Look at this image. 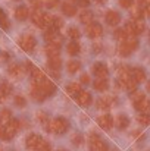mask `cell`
I'll list each match as a JSON object with an SVG mask.
<instances>
[{"instance_id":"484cf974","label":"cell","mask_w":150,"mask_h":151,"mask_svg":"<svg viewBox=\"0 0 150 151\" xmlns=\"http://www.w3.org/2000/svg\"><path fill=\"white\" fill-rule=\"evenodd\" d=\"M46 53H47V56H59V53H60V44L47 43V46H46Z\"/></svg>"},{"instance_id":"b9f144b4","label":"cell","mask_w":150,"mask_h":151,"mask_svg":"<svg viewBox=\"0 0 150 151\" xmlns=\"http://www.w3.org/2000/svg\"><path fill=\"white\" fill-rule=\"evenodd\" d=\"M51 21H53V16L49 15V13H44V15H43V28H44V27H46V28H50Z\"/></svg>"},{"instance_id":"4dcf8cb0","label":"cell","mask_w":150,"mask_h":151,"mask_svg":"<svg viewBox=\"0 0 150 151\" xmlns=\"http://www.w3.org/2000/svg\"><path fill=\"white\" fill-rule=\"evenodd\" d=\"M80 91H81V87L77 82H72V84L66 85V94H69V96H77Z\"/></svg>"},{"instance_id":"8fae6325","label":"cell","mask_w":150,"mask_h":151,"mask_svg":"<svg viewBox=\"0 0 150 151\" xmlns=\"http://www.w3.org/2000/svg\"><path fill=\"white\" fill-rule=\"evenodd\" d=\"M91 94L88 93V91H80L78 94H77V103L80 104V106H83V107H87V106H90L91 104Z\"/></svg>"},{"instance_id":"8d00e7d4","label":"cell","mask_w":150,"mask_h":151,"mask_svg":"<svg viewBox=\"0 0 150 151\" xmlns=\"http://www.w3.org/2000/svg\"><path fill=\"white\" fill-rule=\"evenodd\" d=\"M127 37H128V34L125 32V29H122V28H118V29L115 31V38H116V40H119V41H124Z\"/></svg>"},{"instance_id":"1f68e13d","label":"cell","mask_w":150,"mask_h":151,"mask_svg":"<svg viewBox=\"0 0 150 151\" xmlns=\"http://www.w3.org/2000/svg\"><path fill=\"white\" fill-rule=\"evenodd\" d=\"M37 117H38V120H40V123L43 125V128L46 129V131H49V116L44 113V111H38V114H37Z\"/></svg>"},{"instance_id":"6f0895ef","label":"cell","mask_w":150,"mask_h":151,"mask_svg":"<svg viewBox=\"0 0 150 151\" xmlns=\"http://www.w3.org/2000/svg\"><path fill=\"white\" fill-rule=\"evenodd\" d=\"M57 151H66V150H57Z\"/></svg>"},{"instance_id":"11a10c76","label":"cell","mask_w":150,"mask_h":151,"mask_svg":"<svg viewBox=\"0 0 150 151\" xmlns=\"http://www.w3.org/2000/svg\"><path fill=\"white\" fill-rule=\"evenodd\" d=\"M147 91H149V93H150V81H149V82H147Z\"/></svg>"},{"instance_id":"7bdbcfd3","label":"cell","mask_w":150,"mask_h":151,"mask_svg":"<svg viewBox=\"0 0 150 151\" xmlns=\"http://www.w3.org/2000/svg\"><path fill=\"white\" fill-rule=\"evenodd\" d=\"M143 97H146V96H144V94H143L141 91H137V90H136V91H133V93H131V100H133V103H136V101L141 100Z\"/></svg>"},{"instance_id":"83f0119b","label":"cell","mask_w":150,"mask_h":151,"mask_svg":"<svg viewBox=\"0 0 150 151\" xmlns=\"http://www.w3.org/2000/svg\"><path fill=\"white\" fill-rule=\"evenodd\" d=\"M66 50H68V53H69L71 56H77V54L81 51V46H80L77 41H71V43L66 46Z\"/></svg>"},{"instance_id":"603a6c76","label":"cell","mask_w":150,"mask_h":151,"mask_svg":"<svg viewBox=\"0 0 150 151\" xmlns=\"http://www.w3.org/2000/svg\"><path fill=\"white\" fill-rule=\"evenodd\" d=\"M62 12H63V15H66V16H74V15L77 13V7H75L72 3L65 1V3L62 4Z\"/></svg>"},{"instance_id":"681fc988","label":"cell","mask_w":150,"mask_h":151,"mask_svg":"<svg viewBox=\"0 0 150 151\" xmlns=\"http://www.w3.org/2000/svg\"><path fill=\"white\" fill-rule=\"evenodd\" d=\"M83 141H84V139H83V137H81V135H78V134H77V135L74 137V139H72V142H74L75 145H81V144H83Z\"/></svg>"},{"instance_id":"ba28073f","label":"cell","mask_w":150,"mask_h":151,"mask_svg":"<svg viewBox=\"0 0 150 151\" xmlns=\"http://www.w3.org/2000/svg\"><path fill=\"white\" fill-rule=\"evenodd\" d=\"M86 32H87V35H88L90 38H99V37H101V34H103V28H101L100 24L91 22V24L87 25Z\"/></svg>"},{"instance_id":"d6a6232c","label":"cell","mask_w":150,"mask_h":151,"mask_svg":"<svg viewBox=\"0 0 150 151\" xmlns=\"http://www.w3.org/2000/svg\"><path fill=\"white\" fill-rule=\"evenodd\" d=\"M122 87H125L130 93H133V91H136V90H137V82H136V81L130 76V78H128V79L122 84Z\"/></svg>"},{"instance_id":"277c9868","label":"cell","mask_w":150,"mask_h":151,"mask_svg":"<svg viewBox=\"0 0 150 151\" xmlns=\"http://www.w3.org/2000/svg\"><path fill=\"white\" fill-rule=\"evenodd\" d=\"M124 29H125V32H127L128 35L134 37V35L143 34L144 29H146V25H144V22H143L141 19H134V21H130V22L125 25Z\"/></svg>"},{"instance_id":"9c48e42d","label":"cell","mask_w":150,"mask_h":151,"mask_svg":"<svg viewBox=\"0 0 150 151\" xmlns=\"http://www.w3.org/2000/svg\"><path fill=\"white\" fill-rule=\"evenodd\" d=\"M97 123H99V126L101 129L109 131L113 126V117L110 114H101V116L97 117Z\"/></svg>"},{"instance_id":"d6986e66","label":"cell","mask_w":150,"mask_h":151,"mask_svg":"<svg viewBox=\"0 0 150 151\" xmlns=\"http://www.w3.org/2000/svg\"><path fill=\"white\" fill-rule=\"evenodd\" d=\"M28 15H30V10L27 6H18L15 9V18L18 21H25L28 18Z\"/></svg>"},{"instance_id":"f907efd6","label":"cell","mask_w":150,"mask_h":151,"mask_svg":"<svg viewBox=\"0 0 150 151\" xmlns=\"http://www.w3.org/2000/svg\"><path fill=\"white\" fill-rule=\"evenodd\" d=\"M74 1H77L81 7H87L90 4V0H74Z\"/></svg>"},{"instance_id":"ab89813d","label":"cell","mask_w":150,"mask_h":151,"mask_svg":"<svg viewBox=\"0 0 150 151\" xmlns=\"http://www.w3.org/2000/svg\"><path fill=\"white\" fill-rule=\"evenodd\" d=\"M34 151H51V145H50V142H47V141H41L38 144V147Z\"/></svg>"},{"instance_id":"ee69618b","label":"cell","mask_w":150,"mask_h":151,"mask_svg":"<svg viewBox=\"0 0 150 151\" xmlns=\"http://www.w3.org/2000/svg\"><path fill=\"white\" fill-rule=\"evenodd\" d=\"M15 106H18V107H25V106H27V100H25L22 96H16V97H15Z\"/></svg>"},{"instance_id":"d4e9b609","label":"cell","mask_w":150,"mask_h":151,"mask_svg":"<svg viewBox=\"0 0 150 151\" xmlns=\"http://www.w3.org/2000/svg\"><path fill=\"white\" fill-rule=\"evenodd\" d=\"M62 66V60L59 56H49V68L51 70H59Z\"/></svg>"},{"instance_id":"7a4b0ae2","label":"cell","mask_w":150,"mask_h":151,"mask_svg":"<svg viewBox=\"0 0 150 151\" xmlns=\"http://www.w3.org/2000/svg\"><path fill=\"white\" fill-rule=\"evenodd\" d=\"M137 47H138V41H137L134 37L128 35V37H127L124 41H121V44H119V54H121L122 57H128Z\"/></svg>"},{"instance_id":"44dd1931","label":"cell","mask_w":150,"mask_h":151,"mask_svg":"<svg viewBox=\"0 0 150 151\" xmlns=\"http://www.w3.org/2000/svg\"><path fill=\"white\" fill-rule=\"evenodd\" d=\"M43 12L40 10V9H34V12H33V15H31V21L37 25V27H40V28H43Z\"/></svg>"},{"instance_id":"e575fe53","label":"cell","mask_w":150,"mask_h":151,"mask_svg":"<svg viewBox=\"0 0 150 151\" xmlns=\"http://www.w3.org/2000/svg\"><path fill=\"white\" fill-rule=\"evenodd\" d=\"M62 27H63V21H62L60 18H57V16H53V21H51L50 29H54V31H57V29H60Z\"/></svg>"},{"instance_id":"f546056e","label":"cell","mask_w":150,"mask_h":151,"mask_svg":"<svg viewBox=\"0 0 150 151\" xmlns=\"http://www.w3.org/2000/svg\"><path fill=\"white\" fill-rule=\"evenodd\" d=\"M66 69H68L69 73H75V72H78V70L81 69V63H80L78 60H71V62H68Z\"/></svg>"},{"instance_id":"52a82bcc","label":"cell","mask_w":150,"mask_h":151,"mask_svg":"<svg viewBox=\"0 0 150 151\" xmlns=\"http://www.w3.org/2000/svg\"><path fill=\"white\" fill-rule=\"evenodd\" d=\"M38 84V87L41 88V91L44 93V96L46 97H49V96H51L54 91H56V85L50 81V79H47V78H43L40 82H37Z\"/></svg>"},{"instance_id":"cb8c5ba5","label":"cell","mask_w":150,"mask_h":151,"mask_svg":"<svg viewBox=\"0 0 150 151\" xmlns=\"http://www.w3.org/2000/svg\"><path fill=\"white\" fill-rule=\"evenodd\" d=\"M7 72H9L10 76H13V78H19V76L22 75V72H24V68H22V65L15 63V65H12V66L7 69Z\"/></svg>"},{"instance_id":"30bf717a","label":"cell","mask_w":150,"mask_h":151,"mask_svg":"<svg viewBox=\"0 0 150 151\" xmlns=\"http://www.w3.org/2000/svg\"><path fill=\"white\" fill-rule=\"evenodd\" d=\"M44 40L47 43H53V44H62V37L54 29H47L44 32Z\"/></svg>"},{"instance_id":"f6af8a7d","label":"cell","mask_w":150,"mask_h":151,"mask_svg":"<svg viewBox=\"0 0 150 151\" xmlns=\"http://www.w3.org/2000/svg\"><path fill=\"white\" fill-rule=\"evenodd\" d=\"M44 4H46V7H49V9H54V7H57L59 6V0H44L43 1Z\"/></svg>"},{"instance_id":"5bb4252c","label":"cell","mask_w":150,"mask_h":151,"mask_svg":"<svg viewBox=\"0 0 150 151\" xmlns=\"http://www.w3.org/2000/svg\"><path fill=\"white\" fill-rule=\"evenodd\" d=\"M130 75H131V78H133L137 84L146 81V72H144L141 68H134V69H131V70H130Z\"/></svg>"},{"instance_id":"7c38bea8","label":"cell","mask_w":150,"mask_h":151,"mask_svg":"<svg viewBox=\"0 0 150 151\" xmlns=\"http://www.w3.org/2000/svg\"><path fill=\"white\" fill-rule=\"evenodd\" d=\"M43 139H41V137L40 135H37V134H30L28 137H27V141H25V144H27V147L30 148V150H36L37 147H38V144L41 142Z\"/></svg>"},{"instance_id":"4fadbf2b","label":"cell","mask_w":150,"mask_h":151,"mask_svg":"<svg viewBox=\"0 0 150 151\" xmlns=\"http://www.w3.org/2000/svg\"><path fill=\"white\" fill-rule=\"evenodd\" d=\"M104 19H106L107 25H112V27H115V25H118V24L121 22V15H119L116 10H109V12L106 13Z\"/></svg>"},{"instance_id":"f5cc1de1","label":"cell","mask_w":150,"mask_h":151,"mask_svg":"<svg viewBox=\"0 0 150 151\" xmlns=\"http://www.w3.org/2000/svg\"><path fill=\"white\" fill-rule=\"evenodd\" d=\"M143 10H144V15L150 18V3L147 4V6H144V9H143Z\"/></svg>"},{"instance_id":"bcb514c9","label":"cell","mask_w":150,"mask_h":151,"mask_svg":"<svg viewBox=\"0 0 150 151\" xmlns=\"http://www.w3.org/2000/svg\"><path fill=\"white\" fill-rule=\"evenodd\" d=\"M30 4L34 7V9H40L43 6V0H30Z\"/></svg>"},{"instance_id":"7402d4cb","label":"cell","mask_w":150,"mask_h":151,"mask_svg":"<svg viewBox=\"0 0 150 151\" xmlns=\"http://www.w3.org/2000/svg\"><path fill=\"white\" fill-rule=\"evenodd\" d=\"M93 87H94L96 91H106V90L109 88V82H107L106 78H97V79L94 81Z\"/></svg>"},{"instance_id":"8992f818","label":"cell","mask_w":150,"mask_h":151,"mask_svg":"<svg viewBox=\"0 0 150 151\" xmlns=\"http://www.w3.org/2000/svg\"><path fill=\"white\" fill-rule=\"evenodd\" d=\"M88 145H90V151H107L106 142H103L96 134H91L88 139Z\"/></svg>"},{"instance_id":"60d3db41","label":"cell","mask_w":150,"mask_h":151,"mask_svg":"<svg viewBox=\"0 0 150 151\" xmlns=\"http://www.w3.org/2000/svg\"><path fill=\"white\" fill-rule=\"evenodd\" d=\"M131 15H133L134 19H141V18L144 16V10L140 9V7H137V9H133V10H131Z\"/></svg>"},{"instance_id":"c3c4849f","label":"cell","mask_w":150,"mask_h":151,"mask_svg":"<svg viewBox=\"0 0 150 151\" xmlns=\"http://www.w3.org/2000/svg\"><path fill=\"white\" fill-rule=\"evenodd\" d=\"M10 114H12V113H10V110L4 109V110L0 113V117H1V119H6V120H9V119H10Z\"/></svg>"},{"instance_id":"6da1fadb","label":"cell","mask_w":150,"mask_h":151,"mask_svg":"<svg viewBox=\"0 0 150 151\" xmlns=\"http://www.w3.org/2000/svg\"><path fill=\"white\" fill-rule=\"evenodd\" d=\"M19 128H21V123H19L18 119H9V122L6 125L0 126V139L10 141L16 135V132L19 131Z\"/></svg>"},{"instance_id":"e0dca14e","label":"cell","mask_w":150,"mask_h":151,"mask_svg":"<svg viewBox=\"0 0 150 151\" xmlns=\"http://www.w3.org/2000/svg\"><path fill=\"white\" fill-rule=\"evenodd\" d=\"M134 107H136L140 113H147L150 110V100H147L146 97H143L141 100H138V101L134 103Z\"/></svg>"},{"instance_id":"f1b7e54d","label":"cell","mask_w":150,"mask_h":151,"mask_svg":"<svg viewBox=\"0 0 150 151\" xmlns=\"http://www.w3.org/2000/svg\"><path fill=\"white\" fill-rule=\"evenodd\" d=\"M128 125H130V119H128L125 114H119L118 119H116V126H118V129H125Z\"/></svg>"},{"instance_id":"d590c367","label":"cell","mask_w":150,"mask_h":151,"mask_svg":"<svg viewBox=\"0 0 150 151\" xmlns=\"http://www.w3.org/2000/svg\"><path fill=\"white\" fill-rule=\"evenodd\" d=\"M0 28L9 29V21H7V18H6V15L1 9H0Z\"/></svg>"},{"instance_id":"db71d44e","label":"cell","mask_w":150,"mask_h":151,"mask_svg":"<svg viewBox=\"0 0 150 151\" xmlns=\"http://www.w3.org/2000/svg\"><path fill=\"white\" fill-rule=\"evenodd\" d=\"M150 3V0H138V4H141V6H147Z\"/></svg>"},{"instance_id":"f35d334b","label":"cell","mask_w":150,"mask_h":151,"mask_svg":"<svg viewBox=\"0 0 150 151\" xmlns=\"http://www.w3.org/2000/svg\"><path fill=\"white\" fill-rule=\"evenodd\" d=\"M68 34H69V37H71V38H74V40H78V38L81 37L80 29H78V28H75V27H71V28H69V31H68Z\"/></svg>"},{"instance_id":"836d02e7","label":"cell","mask_w":150,"mask_h":151,"mask_svg":"<svg viewBox=\"0 0 150 151\" xmlns=\"http://www.w3.org/2000/svg\"><path fill=\"white\" fill-rule=\"evenodd\" d=\"M137 120H138L140 125L147 126V125H150V114L149 113H141V114L137 116Z\"/></svg>"},{"instance_id":"9a60e30c","label":"cell","mask_w":150,"mask_h":151,"mask_svg":"<svg viewBox=\"0 0 150 151\" xmlns=\"http://www.w3.org/2000/svg\"><path fill=\"white\" fill-rule=\"evenodd\" d=\"M93 73L97 78H106L107 73H109V69L104 63H94L93 65Z\"/></svg>"},{"instance_id":"91938a15","label":"cell","mask_w":150,"mask_h":151,"mask_svg":"<svg viewBox=\"0 0 150 151\" xmlns=\"http://www.w3.org/2000/svg\"><path fill=\"white\" fill-rule=\"evenodd\" d=\"M0 122H1V117H0Z\"/></svg>"},{"instance_id":"ac0fdd59","label":"cell","mask_w":150,"mask_h":151,"mask_svg":"<svg viewBox=\"0 0 150 151\" xmlns=\"http://www.w3.org/2000/svg\"><path fill=\"white\" fill-rule=\"evenodd\" d=\"M113 101H115L113 97H100L99 100H97V109H100V110H107V109L112 107Z\"/></svg>"},{"instance_id":"2e32d148","label":"cell","mask_w":150,"mask_h":151,"mask_svg":"<svg viewBox=\"0 0 150 151\" xmlns=\"http://www.w3.org/2000/svg\"><path fill=\"white\" fill-rule=\"evenodd\" d=\"M31 97H33L34 100H37V101H43L44 99H46L44 93L41 91V88L38 87V84H37L36 81L31 84Z\"/></svg>"},{"instance_id":"74e56055","label":"cell","mask_w":150,"mask_h":151,"mask_svg":"<svg viewBox=\"0 0 150 151\" xmlns=\"http://www.w3.org/2000/svg\"><path fill=\"white\" fill-rule=\"evenodd\" d=\"M0 91H1L3 97H6V96H9V94L12 93V87H10L7 82H1V85H0Z\"/></svg>"},{"instance_id":"4316f807","label":"cell","mask_w":150,"mask_h":151,"mask_svg":"<svg viewBox=\"0 0 150 151\" xmlns=\"http://www.w3.org/2000/svg\"><path fill=\"white\" fill-rule=\"evenodd\" d=\"M30 72H31V76H33V79H34L36 82H40L43 78H46V76H44V72H43L40 68H36V66H33V69H31Z\"/></svg>"},{"instance_id":"680465c9","label":"cell","mask_w":150,"mask_h":151,"mask_svg":"<svg viewBox=\"0 0 150 151\" xmlns=\"http://www.w3.org/2000/svg\"><path fill=\"white\" fill-rule=\"evenodd\" d=\"M149 41H150V35H149Z\"/></svg>"},{"instance_id":"ffe728a7","label":"cell","mask_w":150,"mask_h":151,"mask_svg":"<svg viewBox=\"0 0 150 151\" xmlns=\"http://www.w3.org/2000/svg\"><path fill=\"white\" fill-rule=\"evenodd\" d=\"M80 21H81L83 24H86V25L91 24V22H93V12L88 10V9H83L81 13H80Z\"/></svg>"},{"instance_id":"5b68a950","label":"cell","mask_w":150,"mask_h":151,"mask_svg":"<svg viewBox=\"0 0 150 151\" xmlns=\"http://www.w3.org/2000/svg\"><path fill=\"white\" fill-rule=\"evenodd\" d=\"M18 44H19V47L24 51H28L30 53V51L34 50V47H36V38L33 35H30V34H25V35H22L19 38Z\"/></svg>"},{"instance_id":"816d5d0a","label":"cell","mask_w":150,"mask_h":151,"mask_svg":"<svg viewBox=\"0 0 150 151\" xmlns=\"http://www.w3.org/2000/svg\"><path fill=\"white\" fill-rule=\"evenodd\" d=\"M81 82H83V84H88V82H90V76H88L87 73H84V75L81 76Z\"/></svg>"},{"instance_id":"3957f363","label":"cell","mask_w":150,"mask_h":151,"mask_svg":"<svg viewBox=\"0 0 150 151\" xmlns=\"http://www.w3.org/2000/svg\"><path fill=\"white\" fill-rule=\"evenodd\" d=\"M68 128H69V122L65 117H54L49 123V131L53 134H57V135L65 134L68 131Z\"/></svg>"},{"instance_id":"7dc6e473","label":"cell","mask_w":150,"mask_h":151,"mask_svg":"<svg viewBox=\"0 0 150 151\" xmlns=\"http://www.w3.org/2000/svg\"><path fill=\"white\" fill-rule=\"evenodd\" d=\"M119 4L124 7V9H130L133 6V0H119Z\"/></svg>"},{"instance_id":"9f6ffc18","label":"cell","mask_w":150,"mask_h":151,"mask_svg":"<svg viewBox=\"0 0 150 151\" xmlns=\"http://www.w3.org/2000/svg\"><path fill=\"white\" fill-rule=\"evenodd\" d=\"M1 100H3V94H1V91H0V103H1Z\"/></svg>"}]
</instances>
